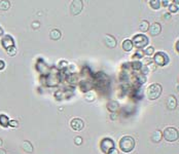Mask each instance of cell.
<instances>
[{"label":"cell","instance_id":"22","mask_svg":"<svg viewBox=\"0 0 179 154\" xmlns=\"http://www.w3.org/2000/svg\"><path fill=\"white\" fill-rule=\"evenodd\" d=\"M10 7L9 1H0V9L1 10H7Z\"/></svg>","mask_w":179,"mask_h":154},{"label":"cell","instance_id":"26","mask_svg":"<svg viewBox=\"0 0 179 154\" xmlns=\"http://www.w3.org/2000/svg\"><path fill=\"white\" fill-rule=\"evenodd\" d=\"M169 9L171 13H175L178 11V4H171L169 5Z\"/></svg>","mask_w":179,"mask_h":154},{"label":"cell","instance_id":"2","mask_svg":"<svg viewBox=\"0 0 179 154\" xmlns=\"http://www.w3.org/2000/svg\"><path fill=\"white\" fill-rule=\"evenodd\" d=\"M162 85L159 84V83H152L147 87V91H146V95H147V98L149 100H157L159 98V95L162 93Z\"/></svg>","mask_w":179,"mask_h":154},{"label":"cell","instance_id":"33","mask_svg":"<svg viewBox=\"0 0 179 154\" xmlns=\"http://www.w3.org/2000/svg\"><path fill=\"white\" fill-rule=\"evenodd\" d=\"M5 67V63L3 60H0V70H3Z\"/></svg>","mask_w":179,"mask_h":154},{"label":"cell","instance_id":"18","mask_svg":"<svg viewBox=\"0 0 179 154\" xmlns=\"http://www.w3.org/2000/svg\"><path fill=\"white\" fill-rule=\"evenodd\" d=\"M149 23L147 22V21H142V22L139 24V30L142 32H146L148 31V29H149Z\"/></svg>","mask_w":179,"mask_h":154},{"label":"cell","instance_id":"12","mask_svg":"<svg viewBox=\"0 0 179 154\" xmlns=\"http://www.w3.org/2000/svg\"><path fill=\"white\" fill-rule=\"evenodd\" d=\"M163 138V134L161 130H155L151 134V141L155 143H159Z\"/></svg>","mask_w":179,"mask_h":154},{"label":"cell","instance_id":"39","mask_svg":"<svg viewBox=\"0 0 179 154\" xmlns=\"http://www.w3.org/2000/svg\"><path fill=\"white\" fill-rule=\"evenodd\" d=\"M178 44H179V41L177 40V42H176V49H177V51H178Z\"/></svg>","mask_w":179,"mask_h":154},{"label":"cell","instance_id":"4","mask_svg":"<svg viewBox=\"0 0 179 154\" xmlns=\"http://www.w3.org/2000/svg\"><path fill=\"white\" fill-rule=\"evenodd\" d=\"M132 43H133V46L135 45V47L141 49L148 44V38L143 34H137L133 37Z\"/></svg>","mask_w":179,"mask_h":154},{"label":"cell","instance_id":"25","mask_svg":"<svg viewBox=\"0 0 179 154\" xmlns=\"http://www.w3.org/2000/svg\"><path fill=\"white\" fill-rule=\"evenodd\" d=\"M146 76L145 75H139V76H137V81L139 82V84H144L145 82H146Z\"/></svg>","mask_w":179,"mask_h":154},{"label":"cell","instance_id":"21","mask_svg":"<svg viewBox=\"0 0 179 154\" xmlns=\"http://www.w3.org/2000/svg\"><path fill=\"white\" fill-rule=\"evenodd\" d=\"M131 66H132L133 70H135V71H139V70L142 69V63H141V62H138V61L132 62Z\"/></svg>","mask_w":179,"mask_h":154},{"label":"cell","instance_id":"6","mask_svg":"<svg viewBox=\"0 0 179 154\" xmlns=\"http://www.w3.org/2000/svg\"><path fill=\"white\" fill-rule=\"evenodd\" d=\"M100 147H101V150H102L103 153L108 154V152L114 148V142H113L111 139H109V138H105V139H103L102 141H101Z\"/></svg>","mask_w":179,"mask_h":154},{"label":"cell","instance_id":"29","mask_svg":"<svg viewBox=\"0 0 179 154\" xmlns=\"http://www.w3.org/2000/svg\"><path fill=\"white\" fill-rule=\"evenodd\" d=\"M152 63V60L149 59V58H146V59H143V64L142 65H144V66H147V65H149V64Z\"/></svg>","mask_w":179,"mask_h":154},{"label":"cell","instance_id":"17","mask_svg":"<svg viewBox=\"0 0 179 154\" xmlns=\"http://www.w3.org/2000/svg\"><path fill=\"white\" fill-rule=\"evenodd\" d=\"M176 106H177L176 99H175L174 97H170L169 100H168V108L171 109V110H173V109L176 108Z\"/></svg>","mask_w":179,"mask_h":154},{"label":"cell","instance_id":"27","mask_svg":"<svg viewBox=\"0 0 179 154\" xmlns=\"http://www.w3.org/2000/svg\"><path fill=\"white\" fill-rule=\"evenodd\" d=\"M143 54H143V51H141L139 49V50H137V52H136V54L132 56V59L135 60V59H140V58H143Z\"/></svg>","mask_w":179,"mask_h":154},{"label":"cell","instance_id":"28","mask_svg":"<svg viewBox=\"0 0 179 154\" xmlns=\"http://www.w3.org/2000/svg\"><path fill=\"white\" fill-rule=\"evenodd\" d=\"M68 81L70 83H72V84H73V83H75L76 81H77V78H76V75H75V74L69 76V77H68Z\"/></svg>","mask_w":179,"mask_h":154},{"label":"cell","instance_id":"34","mask_svg":"<svg viewBox=\"0 0 179 154\" xmlns=\"http://www.w3.org/2000/svg\"><path fill=\"white\" fill-rule=\"evenodd\" d=\"M108 154H118V151L116 149V148H113V149H111L110 151L108 152Z\"/></svg>","mask_w":179,"mask_h":154},{"label":"cell","instance_id":"35","mask_svg":"<svg viewBox=\"0 0 179 154\" xmlns=\"http://www.w3.org/2000/svg\"><path fill=\"white\" fill-rule=\"evenodd\" d=\"M161 3H163L164 6H168L169 5V1H161Z\"/></svg>","mask_w":179,"mask_h":154},{"label":"cell","instance_id":"36","mask_svg":"<svg viewBox=\"0 0 179 154\" xmlns=\"http://www.w3.org/2000/svg\"><path fill=\"white\" fill-rule=\"evenodd\" d=\"M3 35V29H2V27L0 26V36H2Z\"/></svg>","mask_w":179,"mask_h":154},{"label":"cell","instance_id":"19","mask_svg":"<svg viewBox=\"0 0 179 154\" xmlns=\"http://www.w3.org/2000/svg\"><path fill=\"white\" fill-rule=\"evenodd\" d=\"M61 32L59 31V30H53V31H51V33H49V36H51V38L54 40H58L61 38Z\"/></svg>","mask_w":179,"mask_h":154},{"label":"cell","instance_id":"9","mask_svg":"<svg viewBox=\"0 0 179 154\" xmlns=\"http://www.w3.org/2000/svg\"><path fill=\"white\" fill-rule=\"evenodd\" d=\"M70 126H71L74 130L79 132V130H81L84 128V122L80 118H73V119L71 120V122H70Z\"/></svg>","mask_w":179,"mask_h":154},{"label":"cell","instance_id":"1","mask_svg":"<svg viewBox=\"0 0 179 154\" xmlns=\"http://www.w3.org/2000/svg\"><path fill=\"white\" fill-rule=\"evenodd\" d=\"M135 140L133 139L130 136H125L120 139V148L123 152L126 153H129V152L132 151L134 148H135Z\"/></svg>","mask_w":179,"mask_h":154},{"label":"cell","instance_id":"24","mask_svg":"<svg viewBox=\"0 0 179 154\" xmlns=\"http://www.w3.org/2000/svg\"><path fill=\"white\" fill-rule=\"evenodd\" d=\"M144 54H146V56H152V54H155V48L152 46H149V47H147V48L145 49L144 50Z\"/></svg>","mask_w":179,"mask_h":154},{"label":"cell","instance_id":"30","mask_svg":"<svg viewBox=\"0 0 179 154\" xmlns=\"http://www.w3.org/2000/svg\"><path fill=\"white\" fill-rule=\"evenodd\" d=\"M74 142H75L76 145H81V143H82V139H81L80 137H77L74 139Z\"/></svg>","mask_w":179,"mask_h":154},{"label":"cell","instance_id":"10","mask_svg":"<svg viewBox=\"0 0 179 154\" xmlns=\"http://www.w3.org/2000/svg\"><path fill=\"white\" fill-rule=\"evenodd\" d=\"M148 31H149V34L151 36H157L161 33V31H162V26L159 23H153L151 26H149Z\"/></svg>","mask_w":179,"mask_h":154},{"label":"cell","instance_id":"5","mask_svg":"<svg viewBox=\"0 0 179 154\" xmlns=\"http://www.w3.org/2000/svg\"><path fill=\"white\" fill-rule=\"evenodd\" d=\"M153 61L155 62L157 65L159 66H166L167 64H169V56H167V54H165L164 51H157V54H155L153 56Z\"/></svg>","mask_w":179,"mask_h":154},{"label":"cell","instance_id":"15","mask_svg":"<svg viewBox=\"0 0 179 154\" xmlns=\"http://www.w3.org/2000/svg\"><path fill=\"white\" fill-rule=\"evenodd\" d=\"M123 49L125 51H130V50H132V49H133L132 40H129V39L124 40V42H123Z\"/></svg>","mask_w":179,"mask_h":154},{"label":"cell","instance_id":"16","mask_svg":"<svg viewBox=\"0 0 179 154\" xmlns=\"http://www.w3.org/2000/svg\"><path fill=\"white\" fill-rule=\"evenodd\" d=\"M107 108L111 112H116L118 109V104L116 102H114V101H110V102L107 104Z\"/></svg>","mask_w":179,"mask_h":154},{"label":"cell","instance_id":"37","mask_svg":"<svg viewBox=\"0 0 179 154\" xmlns=\"http://www.w3.org/2000/svg\"><path fill=\"white\" fill-rule=\"evenodd\" d=\"M0 154H6V152H5V150H3V149L0 148Z\"/></svg>","mask_w":179,"mask_h":154},{"label":"cell","instance_id":"41","mask_svg":"<svg viewBox=\"0 0 179 154\" xmlns=\"http://www.w3.org/2000/svg\"><path fill=\"white\" fill-rule=\"evenodd\" d=\"M1 145H2V140L0 139V147H1Z\"/></svg>","mask_w":179,"mask_h":154},{"label":"cell","instance_id":"20","mask_svg":"<svg viewBox=\"0 0 179 154\" xmlns=\"http://www.w3.org/2000/svg\"><path fill=\"white\" fill-rule=\"evenodd\" d=\"M149 4H150V6L153 8V9L157 10V9H159L162 3H161L159 0H152V1H149Z\"/></svg>","mask_w":179,"mask_h":154},{"label":"cell","instance_id":"14","mask_svg":"<svg viewBox=\"0 0 179 154\" xmlns=\"http://www.w3.org/2000/svg\"><path fill=\"white\" fill-rule=\"evenodd\" d=\"M22 147L23 149H24V151L27 152V153H32L33 152V146H32V144L29 141H24Z\"/></svg>","mask_w":179,"mask_h":154},{"label":"cell","instance_id":"13","mask_svg":"<svg viewBox=\"0 0 179 154\" xmlns=\"http://www.w3.org/2000/svg\"><path fill=\"white\" fill-rule=\"evenodd\" d=\"M9 118L4 114H1L0 115V125L3 127H7L9 125Z\"/></svg>","mask_w":179,"mask_h":154},{"label":"cell","instance_id":"7","mask_svg":"<svg viewBox=\"0 0 179 154\" xmlns=\"http://www.w3.org/2000/svg\"><path fill=\"white\" fill-rule=\"evenodd\" d=\"M82 7H84L82 1H80V0H74V1H72L71 6H70V11H71L72 15H77L81 12Z\"/></svg>","mask_w":179,"mask_h":154},{"label":"cell","instance_id":"40","mask_svg":"<svg viewBox=\"0 0 179 154\" xmlns=\"http://www.w3.org/2000/svg\"><path fill=\"white\" fill-rule=\"evenodd\" d=\"M165 17H166V19H170V15H168V13H166V15H165Z\"/></svg>","mask_w":179,"mask_h":154},{"label":"cell","instance_id":"31","mask_svg":"<svg viewBox=\"0 0 179 154\" xmlns=\"http://www.w3.org/2000/svg\"><path fill=\"white\" fill-rule=\"evenodd\" d=\"M68 64H67L66 61H60L59 63V68H63V67H66Z\"/></svg>","mask_w":179,"mask_h":154},{"label":"cell","instance_id":"11","mask_svg":"<svg viewBox=\"0 0 179 154\" xmlns=\"http://www.w3.org/2000/svg\"><path fill=\"white\" fill-rule=\"evenodd\" d=\"M104 42H105L106 45H107L108 47H110V48L116 47V38H114L113 36H111V35H106L105 39H104Z\"/></svg>","mask_w":179,"mask_h":154},{"label":"cell","instance_id":"8","mask_svg":"<svg viewBox=\"0 0 179 154\" xmlns=\"http://www.w3.org/2000/svg\"><path fill=\"white\" fill-rule=\"evenodd\" d=\"M1 44H2V46L5 49H7L11 46H15V40H14V38L10 35H5L1 39Z\"/></svg>","mask_w":179,"mask_h":154},{"label":"cell","instance_id":"38","mask_svg":"<svg viewBox=\"0 0 179 154\" xmlns=\"http://www.w3.org/2000/svg\"><path fill=\"white\" fill-rule=\"evenodd\" d=\"M35 26H36V27H39V24H38V23H33V27H35Z\"/></svg>","mask_w":179,"mask_h":154},{"label":"cell","instance_id":"23","mask_svg":"<svg viewBox=\"0 0 179 154\" xmlns=\"http://www.w3.org/2000/svg\"><path fill=\"white\" fill-rule=\"evenodd\" d=\"M6 52H7L8 56H14L16 54H17V48H16V46H11V47H9V48L6 49Z\"/></svg>","mask_w":179,"mask_h":154},{"label":"cell","instance_id":"32","mask_svg":"<svg viewBox=\"0 0 179 154\" xmlns=\"http://www.w3.org/2000/svg\"><path fill=\"white\" fill-rule=\"evenodd\" d=\"M9 125L10 126L17 127L18 126V121H16V120H11V121H9Z\"/></svg>","mask_w":179,"mask_h":154},{"label":"cell","instance_id":"3","mask_svg":"<svg viewBox=\"0 0 179 154\" xmlns=\"http://www.w3.org/2000/svg\"><path fill=\"white\" fill-rule=\"evenodd\" d=\"M163 137L168 142H175L178 140V130L175 127H167L163 132Z\"/></svg>","mask_w":179,"mask_h":154}]
</instances>
